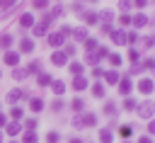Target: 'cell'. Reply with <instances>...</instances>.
Returning a JSON list of instances; mask_svg holds the SVG:
<instances>
[{
    "instance_id": "cell-28",
    "label": "cell",
    "mask_w": 155,
    "mask_h": 143,
    "mask_svg": "<svg viewBox=\"0 0 155 143\" xmlns=\"http://www.w3.org/2000/svg\"><path fill=\"white\" fill-rule=\"evenodd\" d=\"M124 109H126V111H133V109H136V99L126 97V99H124Z\"/></svg>"
},
{
    "instance_id": "cell-13",
    "label": "cell",
    "mask_w": 155,
    "mask_h": 143,
    "mask_svg": "<svg viewBox=\"0 0 155 143\" xmlns=\"http://www.w3.org/2000/svg\"><path fill=\"white\" fill-rule=\"evenodd\" d=\"M22 128H24V126H22V124H17V121H12V124H5V131H7L10 136H17Z\"/></svg>"
},
{
    "instance_id": "cell-24",
    "label": "cell",
    "mask_w": 155,
    "mask_h": 143,
    "mask_svg": "<svg viewBox=\"0 0 155 143\" xmlns=\"http://www.w3.org/2000/svg\"><path fill=\"white\" fill-rule=\"evenodd\" d=\"M10 44H12V36H10V34H2V36H0V46L7 51V48H10Z\"/></svg>"
},
{
    "instance_id": "cell-22",
    "label": "cell",
    "mask_w": 155,
    "mask_h": 143,
    "mask_svg": "<svg viewBox=\"0 0 155 143\" xmlns=\"http://www.w3.org/2000/svg\"><path fill=\"white\" fill-rule=\"evenodd\" d=\"M29 109H31V111H41V109H44V99H31V102H29Z\"/></svg>"
},
{
    "instance_id": "cell-33",
    "label": "cell",
    "mask_w": 155,
    "mask_h": 143,
    "mask_svg": "<svg viewBox=\"0 0 155 143\" xmlns=\"http://www.w3.org/2000/svg\"><path fill=\"white\" fill-rule=\"evenodd\" d=\"M82 104H85V102H82V99H80V97H75V99H73V102H70V107H73V109H75V111H82Z\"/></svg>"
},
{
    "instance_id": "cell-48",
    "label": "cell",
    "mask_w": 155,
    "mask_h": 143,
    "mask_svg": "<svg viewBox=\"0 0 155 143\" xmlns=\"http://www.w3.org/2000/svg\"><path fill=\"white\" fill-rule=\"evenodd\" d=\"M92 75H94V78H102L104 73H102V68H94V70H92Z\"/></svg>"
},
{
    "instance_id": "cell-42",
    "label": "cell",
    "mask_w": 155,
    "mask_h": 143,
    "mask_svg": "<svg viewBox=\"0 0 155 143\" xmlns=\"http://www.w3.org/2000/svg\"><path fill=\"white\" fill-rule=\"evenodd\" d=\"M15 78H17V80H22V78H27V70H19V68H17V70H15Z\"/></svg>"
},
{
    "instance_id": "cell-5",
    "label": "cell",
    "mask_w": 155,
    "mask_h": 143,
    "mask_svg": "<svg viewBox=\"0 0 155 143\" xmlns=\"http://www.w3.org/2000/svg\"><path fill=\"white\" fill-rule=\"evenodd\" d=\"M109 34H111V41H114V44H116V46H121V44H126V34H124V32H121V29H116V32H114V29H111V32H109Z\"/></svg>"
},
{
    "instance_id": "cell-14",
    "label": "cell",
    "mask_w": 155,
    "mask_h": 143,
    "mask_svg": "<svg viewBox=\"0 0 155 143\" xmlns=\"http://www.w3.org/2000/svg\"><path fill=\"white\" fill-rule=\"evenodd\" d=\"M119 92H121V95H128V92H131V80H128V78L119 80Z\"/></svg>"
},
{
    "instance_id": "cell-1",
    "label": "cell",
    "mask_w": 155,
    "mask_h": 143,
    "mask_svg": "<svg viewBox=\"0 0 155 143\" xmlns=\"http://www.w3.org/2000/svg\"><path fill=\"white\" fill-rule=\"evenodd\" d=\"M94 121H97L94 114H82V116H78V119L73 121V126H78V128H82V126H94Z\"/></svg>"
},
{
    "instance_id": "cell-9",
    "label": "cell",
    "mask_w": 155,
    "mask_h": 143,
    "mask_svg": "<svg viewBox=\"0 0 155 143\" xmlns=\"http://www.w3.org/2000/svg\"><path fill=\"white\" fill-rule=\"evenodd\" d=\"M63 41H65V36H63L61 32H56V34H48V44H51V46H61Z\"/></svg>"
},
{
    "instance_id": "cell-34",
    "label": "cell",
    "mask_w": 155,
    "mask_h": 143,
    "mask_svg": "<svg viewBox=\"0 0 155 143\" xmlns=\"http://www.w3.org/2000/svg\"><path fill=\"white\" fill-rule=\"evenodd\" d=\"M22 143H36V133H34V131H27V133H24V141H22Z\"/></svg>"
},
{
    "instance_id": "cell-44",
    "label": "cell",
    "mask_w": 155,
    "mask_h": 143,
    "mask_svg": "<svg viewBox=\"0 0 155 143\" xmlns=\"http://www.w3.org/2000/svg\"><path fill=\"white\" fill-rule=\"evenodd\" d=\"M119 7H121V12H126V10H128V7H131V5H128V2H126V0H121V2H119Z\"/></svg>"
},
{
    "instance_id": "cell-45",
    "label": "cell",
    "mask_w": 155,
    "mask_h": 143,
    "mask_svg": "<svg viewBox=\"0 0 155 143\" xmlns=\"http://www.w3.org/2000/svg\"><path fill=\"white\" fill-rule=\"evenodd\" d=\"M133 5H136V7H145V5H148V0H133Z\"/></svg>"
},
{
    "instance_id": "cell-36",
    "label": "cell",
    "mask_w": 155,
    "mask_h": 143,
    "mask_svg": "<svg viewBox=\"0 0 155 143\" xmlns=\"http://www.w3.org/2000/svg\"><path fill=\"white\" fill-rule=\"evenodd\" d=\"M36 124H39L36 119H27V121H24V126H27V131H34V128H36Z\"/></svg>"
},
{
    "instance_id": "cell-3",
    "label": "cell",
    "mask_w": 155,
    "mask_h": 143,
    "mask_svg": "<svg viewBox=\"0 0 155 143\" xmlns=\"http://www.w3.org/2000/svg\"><path fill=\"white\" fill-rule=\"evenodd\" d=\"M2 58H5V63H7V65H12V68H15V65H19V53H17V51H5V56H2Z\"/></svg>"
},
{
    "instance_id": "cell-6",
    "label": "cell",
    "mask_w": 155,
    "mask_h": 143,
    "mask_svg": "<svg viewBox=\"0 0 155 143\" xmlns=\"http://www.w3.org/2000/svg\"><path fill=\"white\" fill-rule=\"evenodd\" d=\"M51 61H53L56 65H61V68H63V65L68 63V56H65L63 51H53V56H51Z\"/></svg>"
},
{
    "instance_id": "cell-4",
    "label": "cell",
    "mask_w": 155,
    "mask_h": 143,
    "mask_svg": "<svg viewBox=\"0 0 155 143\" xmlns=\"http://www.w3.org/2000/svg\"><path fill=\"white\" fill-rule=\"evenodd\" d=\"M153 109H155L153 102H143V104L138 107V114H140L143 119H150V116H153Z\"/></svg>"
},
{
    "instance_id": "cell-25",
    "label": "cell",
    "mask_w": 155,
    "mask_h": 143,
    "mask_svg": "<svg viewBox=\"0 0 155 143\" xmlns=\"http://www.w3.org/2000/svg\"><path fill=\"white\" fill-rule=\"evenodd\" d=\"M92 95H94V97H104V85H102V82H94Z\"/></svg>"
},
{
    "instance_id": "cell-2",
    "label": "cell",
    "mask_w": 155,
    "mask_h": 143,
    "mask_svg": "<svg viewBox=\"0 0 155 143\" xmlns=\"http://www.w3.org/2000/svg\"><path fill=\"white\" fill-rule=\"evenodd\" d=\"M48 32V19H46V15H44V19L39 22V24H34V36H44Z\"/></svg>"
},
{
    "instance_id": "cell-32",
    "label": "cell",
    "mask_w": 155,
    "mask_h": 143,
    "mask_svg": "<svg viewBox=\"0 0 155 143\" xmlns=\"http://www.w3.org/2000/svg\"><path fill=\"white\" fill-rule=\"evenodd\" d=\"M70 73L73 75H82V63H70Z\"/></svg>"
},
{
    "instance_id": "cell-47",
    "label": "cell",
    "mask_w": 155,
    "mask_h": 143,
    "mask_svg": "<svg viewBox=\"0 0 155 143\" xmlns=\"http://www.w3.org/2000/svg\"><path fill=\"white\" fill-rule=\"evenodd\" d=\"M128 58H131V61H138V51H136V48H133V51H131V53H128Z\"/></svg>"
},
{
    "instance_id": "cell-19",
    "label": "cell",
    "mask_w": 155,
    "mask_h": 143,
    "mask_svg": "<svg viewBox=\"0 0 155 143\" xmlns=\"http://www.w3.org/2000/svg\"><path fill=\"white\" fill-rule=\"evenodd\" d=\"M131 22H133L136 27H145V24H148V17H145V15H136Z\"/></svg>"
},
{
    "instance_id": "cell-18",
    "label": "cell",
    "mask_w": 155,
    "mask_h": 143,
    "mask_svg": "<svg viewBox=\"0 0 155 143\" xmlns=\"http://www.w3.org/2000/svg\"><path fill=\"white\" fill-rule=\"evenodd\" d=\"M99 143H111V131L109 128H102L99 131Z\"/></svg>"
},
{
    "instance_id": "cell-38",
    "label": "cell",
    "mask_w": 155,
    "mask_h": 143,
    "mask_svg": "<svg viewBox=\"0 0 155 143\" xmlns=\"http://www.w3.org/2000/svg\"><path fill=\"white\" fill-rule=\"evenodd\" d=\"M46 143H58V133H56V131H51V133L46 136Z\"/></svg>"
},
{
    "instance_id": "cell-50",
    "label": "cell",
    "mask_w": 155,
    "mask_h": 143,
    "mask_svg": "<svg viewBox=\"0 0 155 143\" xmlns=\"http://www.w3.org/2000/svg\"><path fill=\"white\" fill-rule=\"evenodd\" d=\"M7 124V119H5V114H0V126H5Z\"/></svg>"
},
{
    "instance_id": "cell-15",
    "label": "cell",
    "mask_w": 155,
    "mask_h": 143,
    "mask_svg": "<svg viewBox=\"0 0 155 143\" xmlns=\"http://www.w3.org/2000/svg\"><path fill=\"white\" fill-rule=\"evenodd\" d=\"M51 87H53V92H56V95H58V97H61V95H63V92H65V85H63V82H61V80H51Z\"/></svg>"
},
{
    "instance_id": "cell-35",
    "label": "cell",
    "mask_w": 155,
    "mask_h": 143,
    "mask_svg": "<svg viewBox=\"0 0 155 143\" xmlns=\"http://www.w3.org/2000/svg\"><path fill=\"white\" fill-rule=\"evenodd\" d=\"M51 109H53V111H61V109H63V99H61V97H56V99H53V104H51Z\"/></svg>"
},
{
    "instance_id": "cell-53",
    "label": "cell",
    "mask_w": 155,
    "mask_h": 143,
    "mask_svg": "<svg viewBox=\"0 0 155 143\" xmlns=\"http://www.w3.org/2000/svg\"><path fill=\"white\" fill-rule=\"evenodd\" d=\"M126 143H128V141H126Z\"/></svg>"
},
{
    "instance_id": "cell-39",
    "label": "cell",
    "mask_w": 155,
    "mask_h": 143,
    "mask_svg": "<svg viewBox=\"0 0 155 143\" xmlns=\"http://www.w3.org/2000/svg\"><path fill=\"white\" fill-rule=\"evenodd\" d=\"M29 73H39V63H36V61H34V63H29V68H27V75H29Z\"/></svg>"
},
{
    "instance_id": "cell-27",
    "label": "cell",
    "mask_w": 155,
    "mask_h": 143,
    "mask_svg": "<svg viewBox=\"0 0 155 143\" xmlns=\"http://www.w3.org/2000/svg\"><path fill=\"white\" fill-rule=\"evenodd\" d=\"M104 80H107V82H111V85H114V82H119V75H116V73H114V70H109V73H104Z\"/></svg>"
},
{
    "instance_id": "cell-51",
    "label": "cell",
    "mask_w": 155,
    "mask_h": 143,
    "mask_svg": "<svg viewBox=\"0 0 155 143\" xmlns=\"http://www.w3.org/2000/svg\"><path fill=\"white\" fill-rule=\"evenodd\" d=\"M70 143H82V141H80V138H73V141H70Z\"/></svg>"
},
{
    "instance_id": "cell-20",
    "label": "cell",
    "mask_w": 155,
    "mask_h": 143,
    "mask_svg": "<svg viewBox=\"0 0 155 143\" xmlns=\"http://www.w3.org/2000/svg\"><path fill=\"white\" fill-rule=\"evenodd\" d=\"M70 34H75V39H87V29H85V27H78V29H70Z\"/></svg>"
},
{
    "instance_id": "cell-40",
    "label": "cell",
    "mask_w": 155,
    "mask_h": 143,
    "mask_svg": "<svg viewBox=\"0 0 155 143\" xmlns=\"http://www.w3.org/2000/svg\"><path fill=\"white\" fill-rule=\"evenodd\" d=\"M119 133H121L124 138H128V136H131V126H121V128H119Z\"/></svg>"
},
{
    "instance_id": "cell-43",
    "label": "cell",
    "mask_w": 155,
    "mask_h": 143,
    "mask_svg": "<svg viewBox=\"0 0 155 143\" xmlns=\"http://www.w3.org/2000/svg\"><path fill=\"white\" fill-rule=\"evenodd\" d=\"M143 46L150 48V46H153V36H145V39H143Z\"/></svg>"
},
{
    "instance_id": "cell-31",
    "label": "cell",
    "mask_w": 155,
    "mask_h": 143,
    "mask_svg": "<svg viewBox=\"0 0 155 143\" xmlns=\"http://www.w3.org/2000/svg\"><path fill=\"white\" fill-rule=\"evenodd\" d=\"M107 58H109V63H111V65H121V56H119V53H109Z\"/></svg>"
},
{
    "instance_id": "cell-23",
    "label": "cell",
    "mask_w": 155,
    "mask_h": 143,
    "mask_svg": "<svg viewBox=\"0 0 155 143\" xmlns=\"http://www.w3.org/2000/svg\"><path fill=\"white\" fill-rule=\"evenodd\" d=\"M82 19H85V24H97V15L94 12H85Z\"/></svg>"
},
{
    "instance_id": "cell-16",
    "label": "cell",
    "mask_w": 155,
    "mask_h": 143,
    "mask_svg": "<svg viewBox=\"0 0 155 143\" xmlns=\"http://www.w3.org/2000/svg\"><path fill=\"white\" fill-rule=\"evenodd\" d=\"M27 97H29L27 90H12L10 92V99H27Z\"/></svg>"
},
{
    "instance_id": "cell-30",
    "label": "cell",
    "mask_w": 155,
    "mask_h": 143,
    "mask_svg": "<svg viewBox=\"0 0 155 143\" xmlns=\"http://www.w3.org/2000/svg\"><path fill=\"white\" fill-rule=\"evenodd\" d=\"M34 10H48V0H34Z\"/></svg>"
},
{
    "instance_id": "cell-41",
    "label": "cell",
    "mask_w": 155,
    "mask_h": 143,
    "mask_svg": "<svg viewBox=\"0 0 155 143\" xmlns=\"http://www.w3.org/2000/svg\"><path fill=\"white\" fill-rule=\"evenodd\" d=\"M140 68H145V70H153V58H145V61H143V65H140Z\"/></svg>"
},
{
    "instance_id": "cell-11",
    "label": "cell",
    "mask_w": 155,
    "mask_h": 143,
    "mask_svg": "<svg viewBox=\"0 0 155 143\" xmlns=\"http://www.w3.org/2000/svg\"><path fill=\"white\" fill-rule=\"evenodd\" d=\"M36 82H39V87H48L51 85V75L48 73H36Z\"/></svg>"
},
{
    "instance_id": "cell-21",
    "label": "cell",
    "mask_w": 155,
    "mask_h": 143,
    "mask_svg": "<svg viewBox=\"0 0 155 143\" xmlns=\"http://www.w3.org/2000/svg\"><path fill=\"white\" fill-rule=\"evenodd\" d=\"M87 53H92L94 48H97V39H85V46H82Z\"/></svg>"
},
{
    "instance_id": "cell-52",
    "label": "cell",
    "mask_w": 155,
    "mask_h": 143,
    "mask_svg": "<svg viewBox=\"0 0 155 143\" xmlns=\"http://www.w3.org/2000/svg\"><path fill=\"white\" fill-rule=\"evenodd\" d=\"M0 143H2V133H0Z\"/></svg>"
},
{
    "instance_id": "cell-37",
    "label": "cell",
    "mask_w": 155,
    "mask_h": 143,
    "mask_svg": "<svg viewBox=\"0 0 155 143\" xmlns=\"http://www.w3.org/2000/svg\"><path fill=\"white\" fill-rule=\"evenodd\" d=\"M10 114H12V119H19V116H22V107H12Z\"/></svg>"
},
{
    "instance_id": "cell-46",
    "label": "cell",
    "mask_w": 155,
    "mask_h": 143,
    "mask_svg": "<svg viewBox=\"0 0 155 143\" xmlns=\"http://www.w3.org/2000/svg\"><path fill=\"white\" fill-rule=\"evenodd\" d=\"M121 24H131V17L128 15H121Z\"/></svg>"
},
{
    "instance_id": "cell-8",
    "label": "cell",
    "mask_w": 155,
    "mask_h": 143,
    "mask_svg": "<svg viewBox=\"0 0 155 143\" xmlns=\"http://www.w3.org/2000/svg\"><path fill=\"white\" fill-rule=\"evenodd\" d=\"M34 24V17H31V12H24L22 17H19V27L22 29H27V27H31Z\"/></svg>"
},
{
    "instance_id": "cell-12",
    "label": "cell",
    "mask_w": 155,
    "mask_h": 143,
    "mask_svg": "<svg viewBox=\"0 0 155 143\" xmlns=\"http://www.w3.org/2000/svg\"><path fill=\"white\" fill-rule=\"evenodd\" d=\"M138 90H140V92H145V95H150V92H153V80H150V78L140 80V82H138Z\"/></svg>"
},
{
    "instance_id": "cell-49",
    "label": "cell",
    "mask_w": 155,
    "mask_h": 143,
    "mask_svg": "<svg viewBox=\"0 0 155 143\" xmlns=\"http://www.w3.org/2000/svg\"><path fill=\"white\" fill-rule=\"evenodd\" d=\"M138 143H153V141H150V136H143V138H140Z\"/></svg>"
},
{
    "instance_id": "cell-26",
    "label": "cell",
    "mask_w": 155,
    "mask_h": 143,
    "mask_svg": "<svg viewBox=\"0 0 155 143\" xmlns=\"http://www.w3.org/2000/svg\"><path fill=\"white\" fill-rule=\"evenodd\" d=\"M97 19H99L102 24H109V19H111V12H109V10H104L102 15H97Z\"/></svg>"
},
{
    "instance_id": "cell-29",
    "label": "cell",
    "mask_w": 155,
    "mask_h": 143,
    "mask_svg": "<svg viewBox=\"0 0 155 143\" xmlns=\"http://www.w3.org/2000/svg\"><path fill=\"white\" fill-rule=\"evenodd\" d=\"M104 114H107V116H114V114H116V107H114V102H107V104H104Z\"/></svg>"
},
{
    "instance_id": "cell-7",
    "label": "cell",
    "mask_w": 155,
    "mask_h": 143,
    "mask_svg": "<svg viewBox=\"0 0 155 143\" xmlns=\"http://www.w3.org/2000/svg\"><path fill=\"white\" fill-rule=\"evenodd\" d=\"M87 87V80H85V75H75V80H73V90L75 92H82Z\"/></svg>"
},
{
    "instance_id": "cell-10",
    "label": "cell",
    "mask_w": 155,
    "mask_h": 143,
    "mask_svg": "<svg viewBox=\"0 0 155 143\" xmlns=\"http://www.w3.org/2000/svg\"><path fill=\"white\" fill-rule=\"evenodd\" d=\"M19 51H22V53H31V51H34V41H31V39H22V41H19Z\"/></svg>"
},
{
    "instance_id": "cell-17",
    "label": "cell",
    "mask_w": 155,
    "mask_h": 143,
    "mask_svg": "<svg viewBox=\"0 0 155 143\" xmlns=\"http://www.w3.org/2000/svg\"><path fill=\"white\" fill-rule=\"evenodd\" d=\"M19 0H0V7H2V12H12V7L17 5Z\"/></svg>"
}]
</instances>
